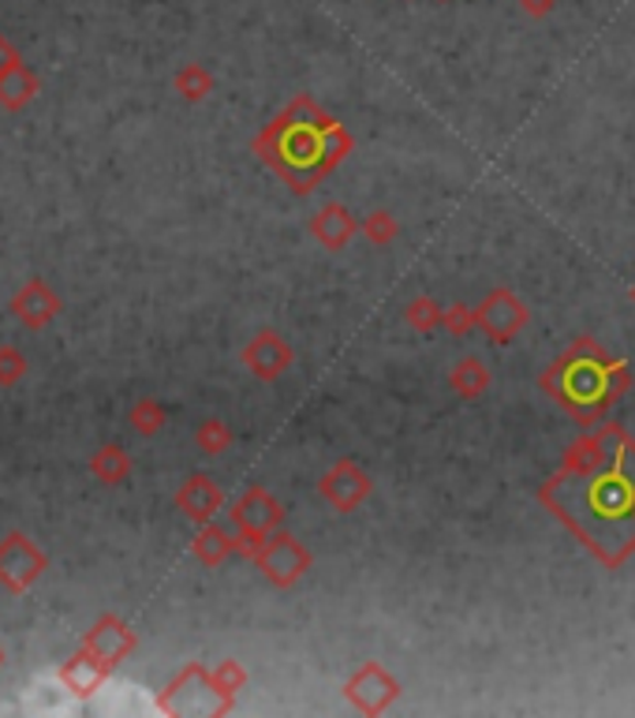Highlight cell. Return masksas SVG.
Here are the masks:
<instances>
[{
    "label": "cell",
    "instance_id": "1",
    "mask_svg": "<svg viewBox=\"0 0 635 718\" xmlns=\"http://www.w3.org/2000/svg\"><path fill=\"white\" fill-rule=\"evenodd\" d=\"M524 8L530 15H546L549 8H554V0H524Z\"/></svg>",
    "mask_w": 635,
    "mask_h": 718
}]
</instances>
